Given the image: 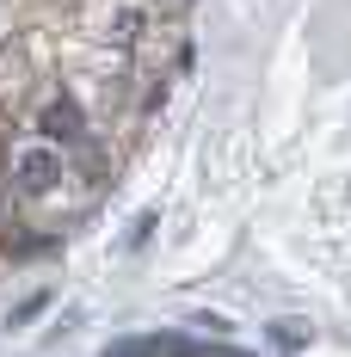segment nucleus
<instances>
[{"label": "nucleus", "instance_id": "nucleus-1", "mask_svg": "<svg viewBox=\"0 0 351 357\" xmlns=\"http://www.w3.org/2000/svg\"><path fill=\"white\" fill-rule=\"evenodd\" d=\"M68 178H74V167H68L62 148L31 136L25 123H6V136H0V185L13 197V210H37V204L62 197Z\"/></svg>", "mask_w": 351, "mask_h": 357}, {"label": "nucleus", "instance_id": "nucleus-2", "mask_svg": "<svg viewBox=\"0 0 351 357\" xmlns=\"http://www.w3.org/2000/svg\"><path fill=\"white\" fill-rule=\"evenodd\" d=\"M37 80H43V68L31 62V43H6V50H0V111L19 117L25 99L37 93Z\"/></svg>", "mask_w": 351, "mask_h": 357}, {"label": "nucleus", "instance_id": "nucleus-3", "mask_svg": "<svg viewBox=\"0 0 351 357\" xmlns=\"http://www.w3.org/2000/svg\"><path fill=\"white\" fill-rule=\"evenodd\" d=\"M308 339H315V326H302V321H271V345H278V351H308Z\"/></svg>", "mask_w": 351, "mask_h": 357}, {"label": "nucleus", "instance_id": "nucleus-4", "mask_svg": "<svg viewBox=\"0 0 351 357\" xmlns=\"http://www.w3.org/2000/svg\"><path fill=\"white\" fill-rule=\"evenodd\" d=\"M154 222H160V215H154V210H142V215H136V228H130V247H142V241L154 234Z\"/></svg>", "mask_w": 351, "mask_h": 357}]
</instances>
